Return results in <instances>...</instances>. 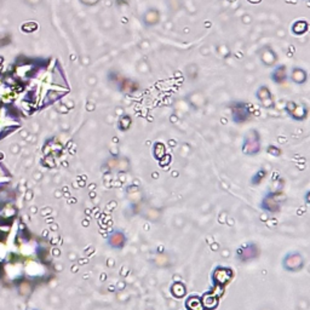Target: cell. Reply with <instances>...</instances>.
<instances>
[{"label":"cell","instance_id":"obj_5","mask_svg":"<svg viewBox=\"0 0 310 310\" xmlns=\"http://www.w3.org/2000/svg\"><path fill=\"white\" fill-rule=\"evenodd\" d=\"M291 79H292L293 83L296 84H303L307 81V71L302 68L297 67L292 70V74H291Z\"/></svg>","mask_w":310,"mask_h":310},{"label":"cell","instance_id":"obj_1","mask_svg":"<svg viewBox=\"0 0 310 310\" xmlns=\"http://www.w3.org/2000/svg\"><path fill=\"white\" fill-rule=\"evenodd\" d=\"M257 95V99H258L259 102H261V104L263 105L264 108H274V100H273V96H272V92L269 91L268 87L266 86H261L258 89V91L256 92Z\"/></svg>","mask_w":310,"mask_h":310},{"label":"cell","instance_id":"obj_2","mask_svg":"<svg viewBox=\"0 0 310 310\" xmlns=\"http://www.w3.org/2000/svg\"><path fill=\"white\" fill-rule=\"evenodd\" d=\"M287 113L297 120H303L307 116V110L303 105H298L295 102L287 103Z\"/></svg>","mask_w":310,"mask_h":310},{"label":"cell","instance_id":"obj_4","mask_svg":"<svg viewBox=\"0 0 310 310\" xmlns=\"http://www.w3.org/2000/svg\"><path fill=\"white\" fill-rule=\"evenodd\" d=\"M261 60L266 66H272V65H274L275 61L277 60V56L275 55V52L273 51L270 47H266V49L262 51Z\"/></svg>","mask_w":310,"mask_h":310},{"label":"cell","instance_id":"obj_3","mask_svg":"<svg viewBox=\"0 0 310 310\" xmlns=\"http://www.w3.org/2000/svg\"><path fill=\"white\" fill-rule=\"evenodd\" d=\"M235 123H242L248 118V107L243 103H235V107H233V116H237Z\"/></svg>","mask_w":310,"mask_h":310},{"label":"cell","instance_id":"obj_6","mask_svg":"<svg viewBox=\"0 0 310 310\" xmlns=\"http://www.w3.org/2000/svg\"><path fill=\"white\" fill-rule=\"evenodd\" d=\"M272 79L274 83L281 84L282 81H285L287 79V71H286V68L283 66H280L276 69L273 71L272 74Z\"/></svg>","mask_w":310,"mask_h":310}]
</instances>
